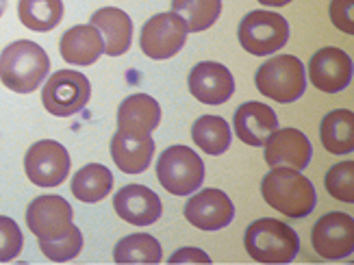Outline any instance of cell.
<instances>
[{
	"label": "cell",
	"mask_w": 354,
	"mask_h": 265,
	"mask_svg": "<svg viewBox=\"0 0 354 265\" xmlns=\"http://www.w3.org/2000/svg\"><path fill=\"white\" fill-rule=\"evenodd\" d=\"M172 11L185 20L189 33H200L220 18L222 0H172Z\"/></svg>",
	"instance_id": "cell-27"
},
{
	"label": "cell",
	"mask_w": 354,
	"mask_h": 265,
	"mask_svg": "<svg viewBox=\"0 0 354 265\" xmlns=\"http://www.w3.org/2000/svg\"><path fill=\"white\" fill-rule=\"evenodd\" d=\"M192 139L203 152L218 157V154H224L230 146V127L220 116H203L194 122Z\"/></svg>",
	"instance_id": "cell-24"
},
{
	"label": "cell",
	"mask_w": 354,
	"mask_h": 265,
	"mask_svg": "<svg viewBox=\"0 0 354 265\" xmlns=\"http://www.w3.org/2000/svg\"><path fill=\"white\" fill-rule=\"evenodd\" d=\"M39 248H41V253L48 257L50 261H57V263L72 261L74 257H79V253H81V248H83V235H81V230L72 224L68 235L59 237V239H53V241L41 239L39 241Z\"/></svg>",
	"instance_id": "cell-29"
},
{
	"label": "cell",
	"mask_w": 354,
	"mask_h": 265,
	"mask_svg": "<svg viewBox=\"0 0 354 265\" xmlns=\"http://www.w3.org/2000/svg\"><path fill=\"white\" fill-rule=\"evenodd\" d=\"M5 9H7V0H0V15L5 13Z\"/></svg>",
	"instance_id": "cell-34"
},
{
	"label": "cell",
	"mask_w": 354,
	"mask_h": 265,
	"mask_svg": "<svg viewBox=\"0 0 354 265\" xmlns=\"http://www.w3.org/2000/svg\"><path fill=\"white\" fill-rule=\"evenodd\" d=\"M187 33V24L178 13H157L142 26V53L150 59H170L185 46Z\"/></svg>",
	"instance_id": "cell-8"
},
{
	"label": "cell",
	"mask_w": 354,
	"mask_h": 265,
	"mask_svg": "<svg viewBox=\"0 0 354 265\" xmlns=\"http://www.w3.org/2000/svg\"><path fill=\"white\" fill-rule=\"evenodd\" d=\"M189 91L196 100L205 104H222L235 91L233 74L222 64L203 61L189 72Z\"/></svg>",
	"instance_id": "cell-16"
},
{
	"label": "cell",
	"mask_w": 354,
	"mask_h": 265,
	"mask_svg": "<svg viewBox=\"0 0 354 265\" xmlns=\"http://www.w3.org/2000/svg\"><path fill=\"white\" fill-rule=\"evenodd\" d=\"M233 127L243 144L259 148L279 129V118H276L272 107L252 100V102H243L235 111Z\"/></svg>",
	"instance_id": "cell-17"
},
{
	"label": "cell",
	"mask_w": 354,
	"mask_h": 265,
	"mask_svg": "<svg viewBox=\"0 0 354 265\" xmlns=\"http://www.w3.org/2000/svg\"><path fill=\"white\" fill-rule=\"evenodd\" d=\"M74 211L70 202L61 196H37L26 209V224L30 232L41 241H53L70 232Z\"/></svg>",
	"instance_id": "cell-10"
},
{
	"label": "cell",
	"mask_w": 354,
	"mask_h": 265,
	"mask_svg": "<svg viewBox=\"0 0 354 265\" xmlns=\"http://www.w3.org/2000/svg\"><path fill=\"white\" fill-rule=\"evenodd\" d=\"M18 15L26 28L48 33L64 18V3L61 0H20Z\"/></svg>",
	"instance_id": "cell-25"
},
{
	"label": "cell",
	"mask_w": 354,
	"mask_h": 265,
	"mask_svg": "<svg viewBox=\"0 0 354 265\" xmlns=\"http://www.w3.org/2000/svg\"><path fill=\"white\" fill-rule=\"evenodd\" d=\"M239 44L245 53L254 57H268L281 51L289 39V24L281 13L250 11L239 22Z\"/></svg>",
	"instance_id": "cell-6"
},
{
	"label": "cell",
	"mask_w": 354,
	"mask_h": 265,
	"mask_svg": "<svg viewBox=\"0 0 354 265\" xmlns=\"http://www.w3.org/2000/svg\"><path fill=\"white\" fill-rule=\"evenodd\" d=\"M326 192L342 200V202H354V163L352 161H342L333 165L326 172Z\"/></svg>",
	"instance_id": "cell-28"
},
{
	"label": "cell",
	"mask_w": 354,
	"mask_h": 265,
	"mask_svg": "<svg viewBox=\"0 0 354 265\" xmlns=\"http://www.w3.org/2000/svg\"><path fill=\"white\" fill-rule=\"evenodd\" d=\"M157 179L165 192L192 196L205 181V163L187 146H170L159 154Z\"/></svg>",
	"instance_id": "cell-5"
},
{
	"label": "cell",
	"mask_w": 354,
	"mask_h": 265,
	"mask_svg": "<svg viewBox=\"0 0 354 265\" xmlns=\"http://www.w3.org/2000/svg\"><path fill=\"white\" fill-rule=\"evenodd\" d=\"M61 57L72 66H91L104 53V42L98 28L91 24H79L66 30L59 44Z\"/></svg>",
	"instance_id": "cell-21"
},
{
	"label": "cell",
	"mask_w": 354,
	"mask_h": 265,
	"mask_svg": "<svg viewBox=\"0 0 354 265\" xmlns=\"http://www.w3.org/2000/svg\"><path fill=\"white\" fill-rule=\"evenodd\" d=\"M324 148L333 154H348L354 150V113L350 109L330 111L319 127Z\"/></svg>",
	"instance_id": "cell-22"
},
{
	"label": "cell",
	"mask_w": 354,
	"mask_h": 265,
	"mask_svg": "<svg viewBox=\"0 0 354 265\" xmlns=\"http://www.w3.org/2000/svg\"><path fill=\"white\" fill-rule=\"evenodd\" d=\"M91 96L87 76L74 70L55 72L41 89V102L46 111L57 118H70L85 109Z\"/></svg>",
	"instance_id": "cell-7"
},
{
	"label": "cell",
	"mask_w": 354,
	"mask_h": 265,
	"mask_svg": "<svg viewBox=\"0 0 354 265\" xmlns=\"http://www.w3.org/2000/svg\"><path fill=\"white\" fill-rule=\"evenodd\" d=\"M352 7H354V0H333V3H330V20H333V24L339 30H344V33H348V35L354 33Z\"/></svg>",
	"instance_id": "cell-31"
},
{
	"label": "cell",
	"mask_w": 354,
	"mask_h": 265,
	"mask_svg": "<svg viewBox=\"0 0 354 265\" xmlns=\"http://www.w3.org/2000/svg\"><path fill=\"white\" fill-rule=\"evenodd\" d=\"M24 246V237L20 226L11 217L0 215V261H11L20 255Z\"/></svg>",
	"instance_id": "cell-30"
},
{
	"label": "cell",
	"mask_w": 354,
	"mask_h": 265,
	"mask_svg": "<svg viewBox=\"0 0 354 265\" xmlns=\"http://www.w3.org/2000/svg\"><path fill=\"white\" fill-rule=\"evenodd\" d=\"M261 5H268V7H285V5H289L291 0H259Z\"/></svg>",
	"instance_id": "cell-33"
},
{
	"label": "cell",
	"mask_w": 354,
	"mask_h": 265,
	"mask_svg": "<svg viewBox=\"0 0 354 265\" xmlns=\"http://www.w3.org/2000/svg\"><path fill=\"white\" fill-rule=\"evenodd\" d=\"M115 263H159L163 259L161 244L148 232H133L115 244Z\"/></svg>",
	"instance_id": "cell-26"
},
{
	"label": "cell",
	"mask_w": 354,
	"mask_h": 265,
	"mask_svg": "<svg viewBox=\"0 0 354 265\" xmlns=\"http://www.w3.org/2000/svg\"><path fill=\"white\" fill-rule=\"evenodd\" d=\"M113 207L122 220L133 226L155 224L163 213V205H161L159 196L144 185L122 187V190L113 196Z\"/></svg>",
	"instance_id": "cell-15"
},
{
	"label": "cell",
	"mask_w": 354,
	"mask_h": 265,
	"mask_svg": "<svg viewBox=\"0 0 354 265\" xmlns=\"http://www.w3.org/2000/svg\"><path fill=\"white\" fill-rule=\"evenodd\" d=\"M257 89L276 102H294L306 89L302 61L294 55H279L266 61L254 74Z\"/></svg>",
	"instance_id": "cell-4"
},
{
	"label": "cell",
	"mask_w": 354,
	"mask_h": 265,
	"mask_svg": "<svg viewBox=\"0 0 354 265\" xmlns=\"http://www.w3.org/2000/svg\"><path fill=\"white\" fill-rule=\"evenodd\" d=\"M50 70V59L39 44L18 39L0 53V81L18 93L35 91Z\"/></svg>",
	"instance_id": "cell-2"
},
{
	"label": "cell",
	"mask_w": 354,
	"mask_h": 265,
	"mask_svg": "<svg viewBox=\"0 0 354 265\" xmlns=\"http://www.w3.org/2000/svg\"><path fill=\"white\" fill-rule=\"evenodd\" d=\"M113 187V174L100 163H89L72 176V194L81 202H100L109 196Z\"/></svg>",
	"instance_id": "cell-23"
},
{
	"label": "cell",
	"mask_w": 354,
	"mask_h": 265,
	"mask_svg": "<svg viewBox=\"0 0 354 265\" xmlns=\"http://www.w3.org/2000/svg\"><path fill=\"white\" fill-rule=\"evenodd\" d=\"M89 24L98 28V33L104 42V53L109 57H120L131 48L133 22L122 9H115V7L98 9L91 15Z\"/></svg>",
	"instance_id": "cell-20"
},
{
	"label": "cell",
	"mask_w": 354,
	"mask_h": 265,
	"mask_svg": "<svg viewBox=\"0 0 354 265\" xmlns=\"http://www.w3.org/2000/svg\"><path fill=\"white\" fill-rule=\"evenodd\" d=\"M245 250L259 263H291L298 257L300 239L289 224L261 217L245 228Z\"/></svg>",
	"instance_id": "cell-3"
},
{
	"label": "cell",
	"mask_w": 354,
	"mask_h": 265,
	"mask_svg": "<svg viewBox=\"0 0 354 265\" xmlns=\"http://www.w3.org/2000/svg\"><path fill=\"white\" fill-rule=\"evenodd\" d=\"M170 263H211V257L198 248H180L170 257Z\"/></svg>",
	"instance_id": "cell-32"
},
{
	"label": "cell",
	"mask_w": 354,
	"mask_h": 265,
	"mask_svg": "<svg viewBox=\"0 0 354 265\" xmlns=\"http://www.w3.org/2000/svg\"><path fill=\"white\" fill-rule=\"evenodd\" d=\"M161 122V107L148 93H133L118 109V131L150 135Z\"/></svg>",
	"instance_id": "cell-19"
},
{
	"label": "cell",
	"mask_w": 354,
	"mask_h": 265,
	"mask_svg": "<svg viewBox=\"0 0 354 265\" xmlns=\"http://www.w3.org/2000/svg\"><path fill=\"white\" fill-rule=\"evenodd\" d=\"M263 200L287 217H306L317 205L313 183L291 167H272L261 183Z\"/></svg>",
	"instance_id": "cell-1"
},
{
	"label": "cell",
	"mask_w": 354,
	"mask_h": 265,
	"mask_svg": "<svg viewBox=\"0 0 354 265\" xmlns=\"http://www.w3.org/2000/svg\"><path fill=\"white\" fill-rule=\"evenodd\" d=\"M155 154V142L150 135H135L118 131L111 139V157L127 174H140L150 165Z\"/></svg>",
	"instance_id": "cell-18"
},
{
	"label": "cell",
	"mask_w": 354,
	"mask_h": 265,
	"mask_svg": "<svg viewBox=\"0 0 354 265\" xmlns=\"http://www.w3.org/2000/svg\"><path fill=\"white\" fill-rule=\"evenodd\" d=\"M24 170L28 181L37 187H57L70 174V154L55 139H41L28 148Z\"/></svg>",
	"instance_id": "cell-9"
},
{
	"label": "cell",
	"mask_w": 354,
	"mask_h": 265,
	"mask_svg": "<svg viewBox=\"0 0 354 265\" xmlns=\"http://www.w3.org/2000/svg\"><path fill=\"white\" fill-rule=\"evenodd\" d=\"M311 83L326 93H337L352 81V59L342 48H322L311 57L309 64Z\"/></svg>",
	"instance_id": "cell-14"
},
{
	"label": "cell",
	"mask_w": 354,
	"mask_h": 265,
	"mask_svg": "<svg viewBox=\"0 0 354 265\" xmlns=\"http://www.w3.org/2000/svg\"><path fill=\"white\" fill-rule=\"evenodd\" d=\"M263 146L270 167H291L302 172L313 157L309 137L298 129H276Z\"/></svg>",
	"instance_id": "cell-12"
},
{
	"label": "cell",
	"mask_w": 354,
	"mask_h": 265,
	"mask_svg": "<svg viewBox=\"0 0 354 265\" xmlns=\"http://www.w3.org/2000/svg\"><path fill=\"white\" fill-rule=\"evenodd\" d=\"M187 222L200 230H220L235 217V207L222 190H203L185 205Z\"/></svg>",
	"instance_id": "cell-13"
},
{
	"label": "cell",
	"mask_w": 354,
	"mask_h": 265,
	"mask_svg": "<svg viewBox=\"0 0 354 265\" xmlns=\"http://www.w3.org/2000/svg\"><path fill=\"white\" fill-rule=\"evenodd\" d=\"M315 253L324 259H346L354 250V220L352 215L333 211L322 215L311 230Z\"/></svg>",
	"instance_id": "cell-11"
}]
</instances>
